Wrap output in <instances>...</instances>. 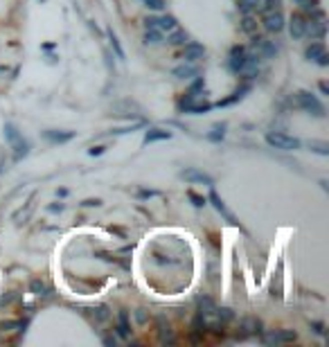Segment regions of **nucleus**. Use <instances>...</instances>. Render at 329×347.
Wrapping results in <instances>:
<instances>
[{
  "label": "nucleus",
  "instance_id": "obj_1",
  "mask_svg": "<svg viewBox=\"0 0 329 347\" xmlns=\"http://www.w3.org/2000/svg\"><path fill=\"white\" fill-rule=\"evenodd\" d=\"M295 99H297V106H300L302 111L311 113V115H315V117H322V115H324L322 102H320V99L315 97L313 93H309V90H300Z\"/></svg>",
  "mask_w": 329,
  "mask_h": 347
},
{
  "label": "nucleus",
  "instance_id": "obj_2",
  "mask_svg": "<svg viewBox=\"0 0 329 347\" xmlns=\"http://www.w3.org/2000/svg\"><path fill=\"white\" fill-rule=\"evenodd\" d=\"M266 142L275 149H282V151H293V149L300 147V140L297 138H291L286 133H279V131H270L266 133Z\"/></svg>",
  "mask_w": 329,
  "mask_h": 347
},
{
  "label": "nucleus",
  "instance_id": "obj_3",
  "mask_svg": "<svg viewBox=\"0 0 329 347\" xmlns=\"http://www.w3.org/2000/svg\"><path fill=\"white\" fill-rule=\"evenodd\" d=\"M324 30H327L324 27V14L318 12V9H311V18L304 25V34H309L311 39H322Z\"/></svg>",
  "mask_w": 329,
  "mask_h": 347
},
{
  "label": "nucleus",
  "instance_id": "obj_4",
  "mask_svg": "<svg viewBox=\"0 0 329 347\" xmlns=\"http://www.w3.org/2000/svg\"><path fill=\"white\" fill-rule=\"evenodd\" d=\"M5 138L9 140V144H12L14 151H16V156H14V158L21 160V158L27 153V142L23 140V135L16 131V126H14V124H5Z\"/></svg>",
  "mask_w": 329,
  "mask_h": 347
},
{
  "label": "nucleus",
  "instance_id": "obj_5",
  "mask_svg": "<svg viewBox=\"0 0 329 347\" xmlns=\"http://www.w3.org/2000/svg\"><path fill=\"white\" fill-rule=\"evenodd\" d=\"M295 338L297 333L291 331V329H275V331L266 333L264 342H268V345H284V342H293Z\"/></svg>",
  "mask_w": 329,
  "mask_h": 347
},
{
  "label": "nucleus",
  "instance_id": "obj_6",
  "mask_svg": "<svg viewBox=\"0 0 329 347\" xmlns=\"http://www.w3.org/2000/svg\"><path fill=\"white\" fill-rule=\"evenodd\" d=\"M246 61H248V54H246V48H241V45H234L232 50H230V70L232 72H243V68H246Z\"/></svg>",
  "mask_w": 329,
  "mask_h": 347
},
{
  "label": "nucleus",
  "instance_id": "obj_7",
  "mask_svg": "<svg viewBox=\"0 0 329 347\" xmlns=\"http://www.w3.org/2000/svg\"><path fill=\"white\" fill-rule=\"evenodd\" d=\"M252 50H255L257 57H266V59L275 57V52H277V48L273 45V41L264 39V36H255V39H252Z\"/></svg>",
  "mask_w": 329,
  "mask_h": 347
},
{
  "label": "nucleus",
  "instance_id": "obj_8",
  "mask_svg": "<svg viewBox=\"0 0 329 347\" xmlns=\"http://www.w3.org/2000/svg\"><path fill=\"white\" fill-rule=\"evenodd\" d=\"M205 57V48L201 43H194V41H187L185 43V50H183V59L187 63H196Z\"/></svg>",
  "mask_w": 329,
  "mask_h": 347
},
{
  "label": "nucleus",
  "instance_id": "obj_9",
  "mask_svg": "<svg viewBox=\"0 0 329 347\" xmlns=\"http://www.w3.org/2000/svg\"><path fill=\"white\" fill-rule=\"evenodd\" d=\"M306 59L309 61H315L320 63V66H327V50H324V43H320V41H315V43H311L309 48H306Z\"/></svg>",
  "mask_w": 329,
  "mask_h": 347
},
{
  "label": "nucleus",
  "instance_id": "obj_10",
  "mask_svg": "<svg viewBox=\"0 0 329 347\" xmlns=\"http://www.w3.org/2000/svg\"><path fill=\"white\" fill-rule=\"evenodd\" d=\"M180 176H183L185 180H192V183H203V185H207V187H212V185H214V178H212V176H207L205 171H201V169H194V167L180 171Z\"/></svg>",
  "mask_w": 329,
  "mask_h": 347
},
{
  "label": "nucleus",
  "instance_id": "obj_11",
  "mask_svg": "<svg viewBox=\"0 0 329 347\" xmlns=\"http://www.w3.org/2000/svg\"><path fill=\"white\" fill-rule=\"evenodd\" d=\"M264 27L268 32H282V27H284V18H282V14L279 12H268V14H264Z\"/></svg>",
  "mask_w": 329,
  "mask_h": 347
},
{
  "label": "nucleus",
  "instance_id": "obj_12",
  "mask_svg": "<svg viewBox=\"0 0 329 347\" xmlns=\"http://www.w3.org/2000/svg\"><path fill=\"white\" fill-rule=\"evenodd\" d=\"M210 201H212V203H214V207H216V210H219V212H221V214H223V216H225V219H228V221H230V223H234V225H237V223H239V221H237V219H234V214H232V212H230V210H228V207H225V203H223V201H221V196H219V194H216V192H214V189H212V192H210Z\"/></svg>",
  "mask_w": 329,
  "mask_h": 347
},
{
  "label": "nucleus",
  "instance_id": "obj_13",
  "mask_svg": "<svg viewBox=\"0 0 329 347\" xmlns=\"http://www.w3.org/2000/svg\"><path fill=\"white\" fill-rule=\"evenodd\" d=\"M304 25H306V21L300 16V14H293V18H291V36L293 39H302L304 36Z\"/></svg>",
  "mask_w": 329,
  "mask_h": 347
},
{
  "label": "nucleus",
  "instance_id": "obj_14",
  "mask_svg": "<svg viewBox=\"0 0 329 347\" xmlns=\"http://www.w3.org/2000/svg\"><path fill=\"white\" fill-rule=\"evenodd\" d=\"M187 41H189L187 32H185V30H178V27H176V30H171L169 36H167V43H169V45H185Z\"/></svg>",
  "mask_w": 329,
  "mask_h": 347
},
{
  "label": "nucleus",
  "instance_id": "obj_15",
  "mask_svg": "<svg viewBox=\"0 0 329 347\" xmlns=\"http://www.w3.org/2000/svg\"><path fill=\"white\" fill-rule=\"evenodd\" d=\"M169 138H171L169 131H165V129H151V131H147V135H144V144L156 142V140H169Z\"/></svg>",
  "mask_w": 329,
  "mask_h": 347
},
{
  "label": "nucleus",
  "instance_id": "obj_16",
  "mask_svg": "<svg viewBox=\"0 0 329 347\" xmlns=\"http://www.w3.org/2000/svg\"><path fill=\"white\" fill-rule=\"evenodd\" d=\"M198 75V68L196 66H178L174 68V77H178V79H192V77Z\"/></svg>",
  "mask_w": 329,
  "mask_h": 347
},
{
  "label": "nucleus",
  "instance_id": "obj_17",
  "mask_svg": "<svg viewBox=\"0 0 329 347\" xmlns=\"http://www.w3.org/2000/svg\"><path fill=\"white\" fill-rule=\"evenodd\" d=\"M178 27V21H176L174 16H169V14H165V16L158 18V30L160 32H171Z\"/></svg>",
  "mask_w": 329,
  "mask_h": 347
},
{
  "label": "nucleus",
  "instance_id": "obj_18",
  "mask_svg": "<svg viewBox=\"0 0 329 347\" xmlns=\"http://www.w3.org/2000/svg\"><path fill=\"white\" fill-rule=\"evenodd\" d=\"M72 131H66V133H54V131H45V138L50 140V142H68V140H72Z\"/></svg>",
  "mask_w": 329,
  "mask_h": 347
},
{
  "label": "nucleus",
  "instance_id": "obj_19",
  "mask_svg": "<svg viewBox=\"0 0 329 347\" xmlns=\"http://www.w3.org/2000/svg\"><path fill=\"white\" fill-rule=\"evenodd\" d=\"M30 288H32V293H34V295H48V293H50L48 284L41 282V279H32Z\"/></svg>",
  "mask_w": 329,
  "mask_h": 347
},
{
  "label": "nucleus",
  "instance_id": "obj_20",
  "mask_svg": "<svg viewBox=\"0 0 329 347\" xmlns=\"http://www.w3.org/2000/svg\"><path fill=\"white\" fill-rule=\"evenodd\" d=\"M162 41V32L160 30H147V34H144V43H151V45H158Z\"/></svg>",
  "mask_w": 329,
  "mask_h": 347
},
{
  "label": "nucleus",
  "instance_id": "obj_21",
  "mask_svg": "<svg viewBox=\"0 0 329 347\" xmlns=\"http://www.w3.org/2000/svg\"><path fill=\"white\" fill-rule=\"evenodd\" d=\"M241 30L246 32V34H255L257 32V23H255V18H252L250 14H246V18L241 21Z\"/></svg>",
  "mask_w": 329,
  "mask_h": 347
},
{
  "label": "nucleus",
  "instance_id": "obj_22",
  "mask_svg": "<svg viewBox=\"0 0 329 347\" xmlns=\"http://www.w3.org/2000/svg\"><path fill=\"white\" fill-rule=\"evenodd\" d=\"M261 5V0H239V9L243 14H250L252 9H257Z\"/></svg>",
  "mask_w": 329,
  "mask_h": 347
},
{
  "label": "nucleus",
  "instance_id": "obj_23",
  "mask_svg": "<svg viewBox=\"0 0 329 347\" xmlns=\"http://www.w3.org/2000/svg\"><path fill=\"white\" fill-rule=\"evenodd\" d=\"M122 338L129 336V322H126V311H120V327H117Z\"/></svg>",
  "mask_w": 329,
  "mask_h": 347
},
{
  "label": "nucleus",
  "instance_id": "obj_24",
  "mask_svg": "<svg viewBox=\"0 0 329 347\" xmlns=\"http://www.w3.org/2000/svg\"><path fill=\"white\" fill-rule=\"evenodd\" d=\"M261 12L264 14H268V12H277V7H279V0H261Z\"/></svg>",
  "mask_w": 329,
  "mask_h": 347
},
{
  "label": "nucleus",
  "instance_id": "obj_25",
  "mask_svg": "<svg viewBox=\"0 0 329 347\" xmlns=\"http://www.w3.org/2000/svg\"><path fill=\"white\" fill-rule=\"evenodd\" d=\"M16 327H21V322H16V320H3L0 322V331H12Z\"/></svg>",
  "mask_w": 329,
  "mask_h": 347
},
{
  "label": "nucleus",
  "instance_id": "obj_26",
  "mask_svg": "<svg viewBox=\"0 0 329 347\" xmlns=\"http://www.w3.org/2000/svg\"><path fill=\"white\" fill-rule=\"evenodd\" d=\"M144 5H147L149 9H156L158 12V9L165 7V0H144Z\"/></svg>",
  "mask_w": 329,
  "mask_h": 347
},
{
  "label": "nucleus",
  "instance_id": "obj_27",
  "mask_svg": "<svg viewBox=\"0 0 329 347\" xmlns=\"http://www.w3.org/2000/svg\"><path fill=\"white\" fill-rule=\"evenodd\" d=\"M297 5H300L304 12H311V9H315V0H295Z\"/></svg>",
  "mask_w": 329,
  "mask_h": 347
},
{
  "label": "nucleus",
  "instance_id": "obj_28",
  "mask_svg": "<svg viewBox=\"0 0 329 347\" xmlns=\"http://www.w3.org/2000/svg\"><path fill=\"white\" fill-rule=\"evenodd\" d=\"M111 43H113V48H115V52H117V57L120 59H124V52H122V48H120V41H117V36L111 32Z\"/></svg>",
  "mask_w": 329,
  "mask_h": 347
},
{
  "label": "nucleus",
  "instance_id": "obj_29",
  "mask_svg": "<svg viewBox=\"0 0 329 347\" xmlns=\"http://www.w3.org/2000/svg\"><path fill=\"white\" fill-rule=\"evenodd\" d=\"M187 196L192 198V201H194V205H196V207L205 205V198H203V196H198V194H194V192H187Z\"/></svg>",
  "mask_w": 329,
  "mask_h": 347
},
{
  "label": "nucleus",
  "instance_id": "obj_30",
  "mask_svg": "<svg viewBox=\"0 0 329 347\" xmlns=\"http://www.w3.org/2000/svg\"><path fill=\"white\" fill-rule=\"evenodd\" d=\"M309 147L318 153H327V144H322V142H309Z\"/></svg>",
  "mask_w": 329,
  "mask_h": 347
},
{
  "label": "nucleus",
  "instance_id": "obj_31",
  "mask_svg": "<svg viewBox=\"0 0 329 347\" xmlns=\"http://www.w3.org/2000/svg\"><path fill=\"white\" fill-rule=\"evenodd\" d=\"M223 129H225L223 124H221V126H214V133H210V140H219V138H223Z\"/></svg>",
  "mask_w": 329,
  "mask_h": 347
},
{
  "label": "nucleus",
  "instance_id": "obj_32",
  "mask_svg": "<svg viewBox=\"0 0 329 347\" xmlns=\"http://www.w3.org/2000/svg\"><path fill=\"white\" fill-rule=\"evenodd\" d=\"M135 320H138L140 324H144V322H147V311H144V309H138V311H135Z\"/></svg>",
  "mask_w": 329,
  "mask_h": 347
},
{
  "label": "nucleus",
  "instance_id": "obj_33",
  "mask_svg": "<svg viewBox=\"0 0 329 347\" xmlns=\"http://www.w3.org/2000/svg\"><path fill=\"white\" fill-rule=\"evenodd\" d=\"M144 25H147V30H158V18H147Z\"/></svg>",
  "mask_w": 329,
  "mask_h": 347
},
{
  "label": "nucleus",
  "instance_id": "obj_34",
  "mask_svg": "<svg viewBox=\"0 0 329 347\" xmlns=\"http://www.w3.org/2000/svg\"><path fill=\"white\" fill-rule=\"evenodd\" d=\"M97 318H99V320H106V318H108L106 306H99V309H97Z\"/></svg>",
  "mask_w": 329,
  "mask_h": 347
},
{
  "label": "nucleus",
  "instance_id": "obj_35",
  "mask_svg": "<svg viewBox=\"0 0 329 347\" xmlns=\"http://www.w3.org/2000/svg\"><path fill=\"white\" fill-rule=\"evenodd\" d=\"M99 153H102V147H93V149H90V156H99Z\"/></svg>",
  "mask_w": 329,
  "mask_h": 347
}]
</instances>
